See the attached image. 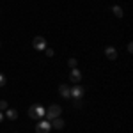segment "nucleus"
<instances>
[{
  "label": "nucleus",
  "mask_w": 133,
  "mask_h": 133,
  "mask_svg": "<svg viewBox=\"0 0 133 133\" xmlns=\"http://www.w3.org/2000/svg\"><path fill=\"white\" fill-rule=\"evenodd\" d=\"M44 114H46V108H43L41 105H32L29 108V115L32 119H41V117H44Z\"/></svg>",
  "instance_id": "f257e3e1"
},
{
  "label": "nucleus",
  "mask_w": 133,
  "mask_h": 133,
  "mask_svg": "<svg viewBox=\"0 0 133 133\" xmlns=\"http://www.w3.org/2000/svg\"><path fill=\"white\" fill-rule=\"evenodd\" d=\"M61 114H62V108L59 107V105H51L50 108H46V114H44V115H46V117H48V119L51 121V119L59 117Z\"/></svg>",
  "instance_id": "f03ea898"
},
{
  "label": "nucleus",
  "mask_w": 133,
  "mask_h": 133,
  "mask_svg": "<svg viewBox=\"0 0 133 133\" xmlns=\"http://www.w3.org/2000/svg\"><path fill=\"white\" fill-rule=\"evenodd\" d=\"M32 46H34L36 50H44V48H46V39H44V37H41V36H37V37H34Z\"/></svg>",
  "instance_id": "7ed1b4c3"
},
{
  "label": "nucleus",
  "mask_w": 133,
  "mask_h": 133,
  "mask_svg": "<svg viewBox=\"0 0 133 133\" xmlns=\"http://www.w3.org/2000/svg\"><path fill=\"white\" fill-rule=\"evenodd\" d=\"M50 128H51L50 121H41V123L36 126V131H37V133H48V131H50Z\"/></svg>",
  "instance_id": "20e7f679"
},
{
  "label": "nucleus",
  "mask_w": 133,
  "mask_h": 133,
  "mask_svg": "<svg viewBox=\"0 0 133 133\" xmlns=\"http://www.w3.org/2000/svg\"><path fill=\"white\" fill-rule=\"evenodd\" d=\"M69 80L75 83H78L80 80H82V73H80V69H76V68H73L71 73H69Z\"/></svg>",
  "instance_id": "39448f33"
},
{
  "label": "nucleus",
  "mask_w": 133,
  "mask_h": 133,
  "mask_svg": "<svg viewBox=\"0 0 133 133\" xmlns=\"http://www.w3.org/2000/svg\"><path fill=\"white\" fill-rule=\"evenodd\" d=\"M71 96L75 98V99H80V98L83 96V89L80 87V85H78V83H76V85H75V87L71 89Z\"/></svg>",
  "instance_id": "423d86ee"
},
{
  "label": "nucleus",
  "mask_w": 133,
  "mask_h": 133,
  "mask_svg": "<svg viewBox=\"0 0 133 133\" xmlns=\"http://www.w3.org/2000/svg\"><path fill=\"white\" fill-rule=\"evenodd\" d=\"M51 128H55V130H62V128H64V121H62L61 117H55V119H51Z\"/></svg>",
  "instance_id": "0eeeda50"
},
{
  "label": "nucleus",
  "mask_w": 133,
  "mask_h": 133,
  "mask_svg": "<svg viewBox=\"0 0 133 133\" xmlns=\"http://www.w3.org/2000/svg\"><path fill=\"white\" fill-rule=\"evenodd\" d=\"M59 92H61L62 98H69V96H71V89H69L66 83H62L61 87H59Z\"/></svg>",
  "instance_id": "6e6552de"
},
{
  "label": "nucleus",
  "mask_w": 133,
  "mask_h": 133,
  "mask_svg": "<svg viewBox=\"0 0 133 133\" xmlns=\"http://www.w3.org/2000/svg\"><path fill=\"white\" fill-rule=\"evenodd\" d=\"M105 53H107V57H108V59H117V51H115V48H112V46H107V48H105Z\"/></svg>",
  "instance_id": "1a4fd4ad"
},
{
  "label": "nucleus",
  "mask_w": 133,
  "mask_h": 133,
  "mask_svg": "<svg viewBox=\"0 0 133 133\" xmlns=\"http://www.w3.org/2000/svg\"><path fill=\"white\" fill-rule=\"evenodd\" d=\"M5 115H7V119L14 121V119H18V110H14V108H9V110H5Z\"/></svg>",
  "instance_id": "9d476101"
},
{
  "label": "nucleus",
  "mask_w": 133,
  "mask_h": 133,
  "mask_svg": "<svg viewBox=\"0 0 133 133\" xmlns=\"http://www.w3.org/2000/svg\"><path fill=\"white\" fill-rule=\"evenodd\" d=\"M112 11H114V14H115L117 18H123V14H124L123 7H119V5H114V7H112Z\"/></svg>",
  "instance_id": "9b49d317"
},
{
  "label": "nucleus",
  "mask_w": 133,
  "mask_h": 133,
  "mask_svg": "<svg viewBox=\"0 0 133 133\" xmlns=\"http://www.w3.org/2000/svg\"><path fill=\"white\" fill-rule=\"evenodd\" d=\"M0 110H7V101H0Z\"/></svg>",
  "instance_id": "f8f14e48"
},
{
  "label": "nucleus",
  "mask_w": 133,
  "mask_h": 133,
  "mask_svg": "<svg viewBox=\"0 0 133 133\" xmlns=\"http://www.w3.org/2000/svg\"><path fill=\"white\" fill-rule=\"evenodd\" d=\"M68 64H69V68H76V61H75V59H69Z\"/></svg>",
  "instance_id": "ddd939ff"
},
{
  "label": "nucleus",
  "mask_w": 133,
  "mask_h": 133,
  "mask_svg": "<svg viewBox=\"0 0 133 133\" xmlns=\"http://www.w3.org/2000/svg\"><path fill=\"white\" fill-rule=\"evenodd\" d=\"M44 51H46L48 57H53V50H51V48H44Z\"/></svg>",
  "instance_id": "4468645a"
},
{
  "label": "nucleus",
  "mask_w": 133,
  "mask_h": 133,
  "mask_svg": "<svg viewBox=\"0 0 133 133\" xmlns=\"http://www.w3.org/2000/svg\"><path fill=\"white\" fill-rule=\"evenodd\" d=\"M4 85H5V76L0 75V87H4Z\"/></svg>",
  "instance_id": "2eb2a0df"
},
{
  "label": "nucleus",
  "mask_w": 133,
  "mask_h": 133,
  "mask_svg": "<svg viewBox=\"0 0 133 133\" xmlns=\"http://www.w3.org/2000/svg\"><path fill=\"white\" fill-rule=\"evenodd\" d=\"M73 107H75V108H80V107H82V103H80V99H76V101L73 103Z\"/></svg>",
  "instance_id": "dca6fc26"
},
{
  "label": "nucleus",
  "mask_w": 133,
  "mask_h": 133,
  "mask_svg": "<svg viewBox=\"0 0 133 133\" xmlns=\"http://www.w3.org/2000/svg\"><path fill=\"white\" fill-rule=\"evenodd\" d=\"M2 121H4V114L0 112V123H2Z\"/></svg>",
  "instance_id": "f3484780"
}]
</instances>
